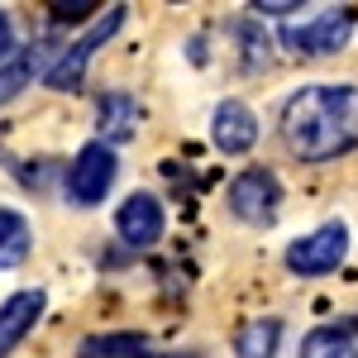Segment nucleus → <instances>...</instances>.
Returning a JSON list of instances; mask_svg holds the SVG:
<instances>
[{
  "instance_id": "1a4fd4ad",
  "label": "nucleus",
  "mask_w": 358,
  "mask_h": 358,
  "mask_svg": "<svg viewBox=\"0 0 358 358\" xmlns=\"http://www.w3.org/2000/svg\"><path fill=\"white\" fill-rule=\"evenodd\" d=\"M43 306H48V301H43V292H38V287H34V292H15L10 301L0 306V358H5L29 330H34V325H38Z\"/></svg>"
},
{
  "instance_id": "dca6fc26",
  "label": "nucleus",
  "mask_w": 358,
  "mask_h": 358,
  "mask_svg": "<svg viewBox=\"0 0 358 358\" xmlns=\"http://www.w3.org/2000/svg\"><path fill=\"white\" fill-rule=\"evenodd\" d=\"M253 10L258 15H292V10H301V0H258Z\"/></svg>"
},
{
  "instance_id": "f8f14e48",
  "label": "nucleus",
  "mask_w": 358,
  "mask_h": 358,
  "mask_svg": "<svg viewBox=\"0 0 358 358\" xmlns=\"http://www.w3.org/2000/svg\"><path fill=\"white\" fill-rule=\"evenodd\" d=\"M29 253V220L20 210H0V268L24 263Z\"/></svg>"
},
{
  "instance_id": "39448f33",
  "label": "nucleus",
  "mask_w": 358,
  "mask_h": 358,
  "mask_svg": "<svg viewBox=\"0 0 358 358\" xmlns=\"http://www.w3.org/2000/svg\"><path fill=\"white\" fill-rule=\"evenodd\" d=\"M277 201H282V182L268 167H248L229 182V210L248 224H273Z\"/></svg>"
},
{
  "instance_id": "6e6552de",
  "label": "nucleus",
  "mask_w": 358,
  "mask_h": 358,
  "mask_svg": "<svg viewBox=\"0 0 358 358\" xmlns=\"http://www.w3.org/2000/svg\"><path fill=\"white\" fill-rule=\"evenodd\" d=\"M210 138H215V148H224V153H248L258 143V115L248 110L244 101H224V106H215Z\"/></svg>"
},
{
  "instance_id": "f257e3e1",
  "label": "nucleus",
  "mask_w": 358,
  "mask_h": 358,
  "mask_svg": "<svg viewBox=\"0 0 358 358\" xmlns=\"http://www.w3.org/2000/svg\"><path fill=\"white\" fill-rule=\"evenodd\" d=\"M282 138L301 163H334L339 153L358 148V86H301L282 106Z\"/></svg>"
},
{
  "instance_id": "f03ea898",
  "label": "nucleus",
  "mask_w": 358,
  "mask_h": 358,
  "mask_svg": "<svg viewBox=\"0 0 358 358\" xmlns=\"http://www.w3.org/2000/svg\"><path fill=\"white\" fill-rule=\"evenodd\" d=\"M120 24H124V5H110V10L86 29L82 38H72V43L53 57V67L43 72V82L53 86V91H72V86L86 77V62L96 57V48H101V43H110L115 34H120Z\"/></svg>"
},
{
  "instance_id": "f3484780",
  "label": "nucleus",
  "mask_w": 358,
  "mask_h": 358,
  "mask_svg": "<svg viewBox=\"0 0 358 358\" xmlns=\"http://www.w3.org/2000/svg\"><path fill=\"white\" fill-rule=\"evenodd\" d=\"M15 53V29H10V15L0 10V62Z\"/></svg>"
},
{
  "instance_id": "9d476101",
  "label": "nucleus",
  "mask_w": 358,
  "mask_h": 358,
  "mask_svg": "<svg viewBox=\"0 0 358 358\" xmlns=\"http://www.w3.org/2000/svg\"><path fill=\"white\" fill-rule=\"evenodd\" d=\"M296 358H354V330L349 325H320L301 339Z\"/></svg>"
},
{
  "instance_id": "7ed1b4c3",
  "label": "nucleus",
  "mask_w": 358,
  "mask_h": 358,
  "mask_svg": "<svg viewBox=\"0 0 358 358\" xmlns=\"http://www.w3.org/2000/svg\"><path fill=\"white\" fill-rule=\"evenodd\" d=\"M115 172H120L115 148L86 143L82 153L72 158V167H67V201H77V206H101L115 187Z\"/></svg>"
},
{
  "instance_id": "20e7f679",
  "label": "nucleus",
  "mask_w": 358,
  "mask_h": 358,
  "mask_svg": "<svg viewBox=\"0 0 358 358\" xmlns=\"http://www.w3.org/2000/svg\"><path fill=\"white\" fill-rule=\"evenodd\" d=\"M344 258H349V229H344L339 220L320 224L315 234H306V239H296V244L287 248V268L301 273V277L334 273Z\"/></svg>"
},
{
  "instance_id": "2eb2a0df",
  "label": "nucleus",
  "mask_w": 358,
  "mask_h": 358,
  "mask_svg": "<svg viewBox=\"0 0 358 358\" xmlns=\"http://www.w3.org/2000/svg\"><path fill=\"white\" fill-rule=\"evenodd\" d=\"M48 10H53V20H86V15H91V10H101V5H96V0H72V5H67V0H57V5H48Z\"/></svg>"
},
{
  "instance_id": "ddd939ff",
  "label": "nucleus",
  "mask_w": 358,
  "mask_h": 358,
  "mask_svg": "<svg viewBox=\"0 0 358 358\" xmlns=\"http://www.w3.org/2000/svg\"><path fill=\"white\" fill-rule=\"evenodd\" d=\"M148 354V339L143 334H110V339H86L82 358H134Z\"/></svg>"
},
{
  "instance_id": "0eeeda50",
  "label": "nucleus",
  "mask_w": 358,
  "mask_h": 358,
  "mask_svg": "<svg viewBox=\"0 0 358 358\" xmlns=\"http://www.w3.org/2000/svg\"><path fill=\"white\" fill-rule=\"evenodd\" d=\"M115 224H120V239L129 248H148V244H158L163 239V201L158 196H148V192H134L124 206H120V215H115Z\"/></svg>"
},
{
  "instance_id": "423d86ee",
  "label": "nucleus",
  "mask_w": 358,
  "mask_h": 358,
  "mask_svg": "<svg viewBox=\"0 0 358 358\" xmlns=\"http://www.w3.org/2000/svg\"><path fill=\"white\" fill-rule=\"evenodd\" d=\"M349 34H354V10L349 5H330V10L301 20V24H287V43L296 53H334V48L349 43Z\"/></svg>"
},
{
  "instance_id": "9b49d317",
  "label": "nucleus",
  "mask_w": 358,
  "mask_h": 358,
  "mask_svg": "<svg viewBox=\"0 0 358 358\" xmlns=\"http://www.w3.org/2000/svg\"><path fill=\"white\" fill-rule=\"evenodd\" d=\"M277 334H282L277 320H248L244 330L234 334V354L239 358H273L277 354Z\"/></svg>"
},
{
  "instance_id": "4468645a",
  "label": "nucleus",
  "mask_w": 358,
  "mask_h": 358,
  "mask_svg": "<svg viewBox=\"0 0 358 358\" xmlns=\"http://www.w3.org/2000/svg\"><path fill=\"white\" fill-rule=\"evenodd\" d=\"M29 82H34V57L29 53L24 57H5V62H0V106L15 101Z\"/></svg>"
}]
</instances>
